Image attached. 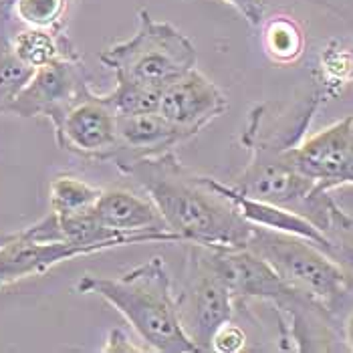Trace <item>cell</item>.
<instances>
[{
  "instance_id": "6da1fadb",
  "label": "cell",
  "mask_w": 353,
  "mask_h": 353,
  "mask_svg": "<svg viewBox=\"0 0 353 353\" xmlns=\"http://www.w3.org/2000/svg\"><path fill=\"white\" fill-rule=\"evenodd\" d=\"M182 243L206 248H246L252 224L222 182L188 170L174 152L139 160L128 172Z\"/></svg>"
},
{
  "instance_id": "7a4b0ae2",
  "label": "cell",
  "mask_w": 353,
  "mask_h": 353,
  "mask_svg": "<svg viewBox=\"0 0 353 353\" xmlns=\"http://www.w3.org/2000/svg\"><path fill=\"white\" fill-rule=\"evenodd\" d=\"M77 291L95 293L115 307L150 352L198 353L180 323L172 276L162 256H152L121 276L85 274Z\"/></svg>"
},
{
  "instance_id": "3957f363",
  "label": "cell",
  "mask_w": 353,
  "mask_h": 353,
  "mask_svg": "<svg viewBox=\"0 0 353 353\" xmlns=\"http://www.w3.org/2000/svg\"><path fill=\"white\" fill-rule=\"evenodd\" d=\"M243 143L250 150V162L230 186L248 198L293 210L323 232L335 200L289 162L287 148L295 143L287 136L267 132L254 111H250Z\"/></svg>"
},
{
  "instance_id": "277c9868",
  "label": "cell",
  "mask_w": 353,
  "mask_h": 353,
  "mask_svg": "<svg viewBox=\"0 0 353 353\" xmlns=\"http://www.w3.org/2000/svg\"><path fill=\"white\" fill-rule=\"evenodd\" d=\"M139 27L128 41L101 51L99 61L115 75L117 87L162 91L168 83L196 69L198 53L190 39L170 23L137 12Z\"/></svg>"
},
{
  "instance_id": "5b68a950",
  "label": "cell",
  "mask_w": 353,
  "mask_h": 353,
  "mask_svg": "<svg viewBox=\"0 0 353 353\" xmlns=\"http://www.w3.org/2000/svg\"><path fill=\"white\" fill-rule=\"evenodd\" d=\"M246 248L267 261L287 285L319 303L331 315L353 295L350 276L311 241L252 226Z\"/></svg>"
},
{
  "instance_id": "8992f818",
  "label": "cell",
  "mask_w": 353,
  "mask_h": 353,
  "mask_svg": "<svg viewBox=\"0 0 353 353\" xmlns=\"http://www.w3.org/2000/svg\"><path fill=\"white\" fill-rule=\"evenodd\" d=\"M236 299L220 276L206 246L192 245L186 281L176 295L178 317L198 353L210 352L218 329L232 321Z\"/></svg>"
},
{
  "instance_id": "52a82bcc",
  "label": "cell",
  "mask_w": 353,
  "mask_h": 353,
  "mask_svg": "<svg viewBox=\"0 0 353 353\" xmlns=\"http://www.w3.org/2000/svg\"><path fill=\"white\" fill-rule=\"evenodd\" d=\"M119 113L108 95L89 87L53 123L61 150L93 162H111L119 148Z\"/></svg>"
},
{
  "instance_id": "ba28073f",
  "label": "cell",
  "mask_w": 353,
  "mask_h": 353,
  "mask_svg": "<svg viewBox=\"0 0 353 353\" xmlns=\"http://www.w3.org/2000/svg\"><path fill=\"white\" fill-rule=\"evenodd\" d=\"M287 158L325 192L353 186V115L287 148Z\"/></svg>"
},
{
  "instance_id": "9c48e42d",
  "label": "cell",
  "mask_w": 353,
  "mask_h": 353,
  "mask_svg": "<svg viewBox=\"0 0 353 353\" xmlns=\"http://www.w3.org/2000/svg\"><path fill=\"white\" fill-rule=\"evenodd\" d=\"M226 95L206 75L192 69L163 87L158 113L190 139L226 113Z\"/></svg>"
},
{
  "instance_id": "30bf717a",
  "label": "cell",
  "mask_w": 353,
  "mask_h": 353,
  "mask_svg": "<svg viewBox=\"0 0 353 353\" xmlns=\"http://www.w3.org/2000/svg\"><path fill=\"white\" fill-rule=\"evenodd\" d=\"M87 87L79 57L54 61L32 73L10 113L21 117H47L54 123Z\"/></svg>"
},
{
  "instance_id": "8fae6325",
  "label": "cell",
  "mask_w": 353,
  "mask_h": 353,
  "mask_svg": "<svg viewBox=\"0 0 353 353\" xmlns=\"http://www.w3.org/2000/svg\"><path fill=\"white\" fill-rule=\"evenodd\" d=\"M91 218L101 228L115 234L143 236L148 243H182L178 234L168 230L160 210L150 196H141L132 190H101L95 206L91 208Z\"/></svg>"
},
{
  "instance_id": "7c38bea8",
  "label": "cell",
  "mask_w": 353,
  "mask_h": 353,
  "mask_svg": "<svg viewBox=\"0 0 353 353\" xmlns=\"http://www.w3.org/2000/svg\"><path fill=\"white\" fill-rule=\"evenodd\" d=\"M87 254L89 252L81 246L61 241H41L23 228L0 239V289L28 276L45 274L65 261Z\"/></svg>"
},
{
  "instance_id": "4fadbf2b",
  "label": "cell",
  "mask_w": 353,
  "mask_h": 353,
  "mask_svg": "<svg viewBox=\"0 0 353 353\" xmlns=\"http://www.w3.org/2000/svg\"><path fill=\"white\" fill-rule=\"evenodd\" d=\"M119 148L111 162L119 172H128L139 160L158 158L162 154L174 152V148L186 137L178 132L158 111L137 113V115H119Z\"/></svg>"
},
{
  "instance_id": "5bb4252c",
  "label": "cell",
  "mask_w": 353,
  "mask_h": 353,
  "mask_svg": "<svg viewBox=\"0 0 353 353\" xmlns=\"http://www.w3.org/2000/svg\"><path fill=\"white\" fill-rule=\"evenodd\" d=\"M222 190L226 192L232 202L236 204V208L241 210V214L252 224V226H261V228H269L276 232H285V234H295L305 241H311L313 245H317L321 250L327 246L325 234L305 216H301L293 210L281 208L276 204H269L263 200H254L248 198L245 194L236 192L230 184L222 182Z\"/></svg>"
},
{
  "instance_id": "9a60e30c",
  "label": "cell",
  "mask_w": 353,
  "mask_h": 353,
  "mask_svg": "<svg viewBox=\"0 0 353 353\" xmlns=\"http://www.w3.org/2000/svg\"><path fill=\"white\" fill-rule=\"evenodd\" d=\"M8 49L34 71L61 59L79 57L65 41L54 34L53 28H23L10 34Z\"/></svg>"
},
{
  "instance_id": "2e32d148",
  "label": "cell",
  "mask_w": 353,
  "mask_h": 353,
  "mask_svg": "<svg viewBox=\"0 0 353 353\" xmlns=\"http://www.w3.org/2000/svg\"><path fill=\"white\" fill-rule=\"evenodd\" d=\"M101 188L91 186L73 174L54 176L49 188L51 198V214L57 218H75L89 214L95 206Z\"/></svg>"
},
{
  "instance_id": "e0dca14e",
  "label": "cell",
  "mask_w": 353,
  "mask_h": 353,
  "mask_svg": "<svg viewBox=\"0 0 353 353\" xmlns=\"http://www.w3.org/2000/svg\"><path fill=\"white\" fill-rule=\"evenodd\" d=\"M323 234L327 239L323 252L343 269L353 285V216L339 208L337 202H333L331 206L329 224Z\"/></svg>"
},
{
  "instance_id": "ac0fdd59",
  "label": "cell",
  "mask_w": 353,
  "mask_h": 353,
  "mask_svg": "<svg viewBox=\"0 0 353 353\" xmlns=\"http://www.w3.org/2000/svg\"><path fill=\"white\" fill-rule=\"evenodd\" d=\"M265 49L276 63H293L305 49L303 28L291 17H274L265 25Z\"/></svg>"
},
{
  "instance_id": "d6986e66",
  "label": "cell",
  "mask_w": 353,
  "mask_h": 353,
  "mask_svg": "<svg viewBox=\"0 0 353 353\" xmlns=\"http://www.w3.org/2000/svg\"><path fill=\"white\" fill-rule=\"evenodd\" d=\"M34 69L25 65L10 49L0 51V115L10 113L17 97L30 81Z\"/></svg>"
},
{
  "instance_id": "ffe728a7",
  "label": "cell",
  "mask_w": 353,
  "mask_h": 353,
  "mask_svg": "<svg viewBox=\"0 0 353 353\" xmlns=\"http://www.w3.org/2000/svg\"><path fill=\"white\" fill-rule=\"evenodd\" d=\"M71 0H14L17 19L32 28H54L65 17Z\"/></svg>"
},
{
  "instance_id": "44dd1931",
  "label": "cell",
  "mask_w": 353,
  "mask_h": 353,
  "mask_svg": "<svg viewBox=\"0 0 353 353\" xmlns=\"http://www.w3.org/2000/svg\"><path fill=\"white\" fill-rule=\"evenodd\" d=\"M162 91L156 89H139V87H117L109 93V101L113 103L119 115H137L158 111Z\"/></svg>"
},
{
  "instance_id": "7402d4cb",
  "label": "cell",
  "mask_w": 353,
  "mask_h": 353,
  "mask_svg": "<svg viewBox=\"0 0 353 353\" xmlns=\"http://www.w3.org/2000/svg\"><path fill=\"white\" fill-rule=\"evenodd\" d=\"M246 335L245 331L239 325H234L232 321L222 325L218 329V333L212 339L210 352H222V353H236L245 347Z\"/></svg>"
},
{
  "instance_id": "603a6c76",
  "label": "cell",
  "mask_w": 353,
  "mask_h": 353,
  "mask_svg": "<svg viewBox=\"0 0 353 353\" xmlns=\"http://www.w3.org/2000/svg\"><path fill=\"white\" fill-rule=\"evenodd\" d=\"M220 2H226L234 10H239L241 17L250 27H261L265 23V14H267V2L265 0H220Z\"/></svg>"
},
{
  "instance_id": "cb8c5ba5",
  "label": "cell",
  "mask_w": 353,
  "mask_h": 353,
  "mask_svg": "<svg viewBox=\"0 0 353 353\" xmlns=\"http://www.w3.org/2000/svg\"><path fill=\"white\" fill-rule=\"evenodd\" d=\"M103 352H111V353H121V352H145V347H139V345H134L130 341V337L119 331V329H113L109 333L108 343L103 347Z\"/></svg>"
},
{
  "instance_id": "d4e9b609",
  "label": "cell",
  "mask_w": 353,
  "mask_h": 353,
  "mask_svg": "<svg viewBox=\"0 0 353 353\" xmlns=\"http://www.w3.org/2000/svg\"><path fill=\"white\" fill-rule=\"evenodd\" d=\"M345 343H347V350L353 352V311L345 321Z\"/></svg>"
},
{
  "instance_id": "484cf974",
  "label": "cell",
  "mask_w": 353,
  "mask_h": 353,
  "mask_svg": "<svg viewBox=\"0 0 353 353\" xmlns=\"http://www.w3.org/2000/svg\"><path fill=\"white\" fill-rule=\"evenodd\" d=\"M337 10H341V12H345V14H353V0H339V6H337Z\"/></svg>"
},
{
  "instance_id": "4316f807",
  "label": "cell",
  "mask_w": 353,
  "mask_h": 353,
  "mask_svg": "<svg viewBox=\"0 0 353 353\" xmlns=\"http://www.w3.org/2000/svg\"><path fill=\"white\" fill-rule=\"evenodd\" d=\"M8 41H10V37H4V32H2V27H0V51L8 49Z\"/></svg>"
}]
</instances>
